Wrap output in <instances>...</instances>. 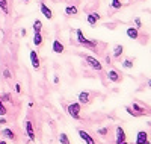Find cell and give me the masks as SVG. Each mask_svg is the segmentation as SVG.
Segmentation results:
<instances>
[{"label":"cell","mask_w":151,"mask_h":144,"mask_svg":"<svg viewBox=\"0 0 151 144\" xmlns=\"http://www.w3.org/2000/svg\"><path fill=\"white\" fill-rule=\"evenodd\" d=\"M76 38H77V43H79L80 46L86 47V49H95L97 44H98L95 40H89V38H86L82 29H77V31H76Z\"/></svg>","instance_id":"cell-1"},{"label":"cell","mask_w":151,"mask_h":144,"mask_svg":"<svg viewBox=\"0 0 151 144\" xmlns=\"http://www.w3.org/2000/svg\"><path fill=\"white\" fill-rule=\"evenodd\" d=\"M67 111H68V115H70V117H73L74 120H80V119H82V117H80L82 105H80L79 102H77V103H71V105H68Z\"/></svg>","instance_id":"cell-2"},{"label":"cell","mask_w":151,"mask_h":144,"mask_svg":"<svg viewBox=\"0 0 151 144\" xmlns=\"http://www.w3.org/2000/svg\"><path fill=\"white\" fill-rule=\"evenodd\" d=\"M85 61H86V64L89 65L92 70H95V71H101L103 70V64L100 62L97 58H94L91 55H85Z\"/></svg>","instance_id":"cell-3"},{"label":"cell","mask_w":151,"mask_h":144,"mask_svg":"<svg viewBox=\"0 0 151 144\" xmlns=\"http://www.w3.org/2000/svg\"><path fill=\"white\" fill-rule=\"evenodd\" d=\"M24 130H26V135L29 137L30 141H35V140H36L35 129H33V123H32L30 120H26V123H24Z\"/></svg>","instance_id":"cell-4"},{"label":"cell","mask_w":151,"mask_h":144,"mask_svg":"<svg viewBox=\"0 0 151 144\" xmlns=\"http://www.w3.org/2000/svg\"><path fill=\"white\" fill-rule=\"evenodd\" d=\"M29 58H30V64H32L33 70H40L41 68V61H40V56H38L36 50H30Z\"/></svg>","instance_id":"cell-5"},{"label":"cell","mask_w":151,"mask_h":144,"mask_svg":"<svg viewBox=\"0 0 151 144\" xmlns=\"http://www.w3.org/2000/svg\"><path fill=\"white\" fill-rule=\"evenodd\" d=\"M107 79H109V82L119 84V82L122 81V77H121V74H119L116 70H109V71H107Z\"/></svg>","instance_id":"cell-6"},{"label":"cell","mask_w":151,"mask_h":144,"mask_svg":"<svg viewBox=\"0 0 151 144\" xmlns=\"http://www.w3.org/2000/svg\"><path fill=\"white\" fill-rule=\"evenodd\" d=\"M115 132H116V135H115V143H116V144H119V143H122V141L127 140V135H125V130H124L121 126H116Z\"/></svg>","instance_id":"cell-7"},{"label":"cell","mask_w":151,"mask_h":144,"mask_svg":"<svg viewBox=\"0 0 151 144\" xmlns=\"http://www.w3.org/2000/svg\"><path fill=\"white\" fill-rule=\"evenodd\" d=\"M40 9H41V14H42V15H44L47 20H52V18H53V11L50 9V8H48V6H47L44 2L40 5Z\"/></svg>","instance_id":"cell-8"},{"label":"cell","mask_w":151,"mask_h":144,"mask_svg":"<svg viewBox=\"0 0 151 144\" xmlns=\"http://www.w3.org/2000/svg\"><path fill=\"white\" fill-rule=\"evenodd\" d=\"M79 137H80L86 144H95V140H94L89 134H88L86 130H83V129H79Z\"/></svg>","instance_id":"cell-9"},{"label":"cell","mask_w":151,"mask_h":144,"mask_svg":"<svg viewBox=\"0 0 151 144\" xmlns=\"http://www.w3.org/2000/svg\"><path fill=\"white\" fill-rule=\"evenodd\" d=\"M91 102V93L89 91H82L79 94V103L80 105H88Z\"/></svg>","instance_id":"cell-10"},{"label":"cell","mask_w":151,"mask_h":144,"mask_svg":"<svg viewBox=\"0 0 151 144\" xmlns=\"http://www.w3.org/2000/svg\"><path fill=\"white\" fill-rule=\"evenodd\" d=\"M52 50L55 52V53L60 55V53H64V52H65V47H64V44H62L59 40H55L53 44H52Z\"/></svg>","instance_id":"cell-11"},{"label":"cell","mask_w":151,"mask_h":144,"mask_svg":"<svg viewBox=\"0 0 151 144\" xmlns=\"http://www.w3.org/2000/svg\"><path fill=\"white\" fill-rule=\"evenodd\" d=\"M0 135H2L3 138H6V140H12V141H14V140H17V137H15V132H14V130H12V129H3V130H0Z\"/></svg>","instance_id":"cell-12"},{"label":"cell","mask_w":151,"mask_h":144,"mask_svg":"<svg viewBox=\"0 0 151 144\" xmlns=\"http://www.w3.org/2000/svg\"><path fill=\"white\" fill-rule=\"evenodd\" d=\"M125 33H127V36L130 38V40H137V38H139V31H137L136 28H133V26H130V28H127V31H125Z\"/></svg>","instance_id":"cell-13"},{"label":"cell","mask_w":151,"mask_h":144,"mask_svg":"<svg viewBox=\"0 0 151 144\" xmlns=\"http://www.w3.org/2000/svg\"><path fill=\"white\" fill-rule=\"evenodd\" d=\"M145 141H148V134L145 132V130H139L136 135V143L134 144H144Z\"/></svg>","instance_id":"cell-14"},{"label":"cell","mask_w":151,"mask_h":144,"mask_svg":"<svg viewBox=\"0 0 151 144\" xmlns=\"http://www.w3.org/2000/svg\"><path fill=\"white\" fill-rule=\"evenodd\" d=\"M100 18H101V15L97 14V12H91V14H88V23H89L91 26H95L97 21H100Z\"/></svg>","instance_id":"cell-15"},{"label":"cell","mask_w":151,"mask_h":144,"mask_svg":"<svg viewBox=\"0 0 151 144\" xmlns=\"http://www.w3.org/2000/svg\"><path fill=\"white\" fill-rule=\"evenodd\" d=\"M33 44L36 46V47H41L42 46V43H44V38H42V33L41 32H35L33 33Z\"/></svg>","instance_id":"cell-16"},{"label":"cell","mask_w":151,"mask_h":144,"mask_svg":"<svg viewBox=\"0 0 151 144\" xmlns=\"http://www.w3.org/2000/svg\"><path fill=\"white\" fill-rule=\"evenodd\" d=\"M132 108H133V111H134V112H137V114H139V117L147 114L145 108H142L141 105H139V103H136V102H133V103H132Z\"/></svg>","instance_id":"cell-17"},{"label":"cell","mask_w":151,"mask_h":144,"mask_svg":"<svg viewBox=\"0 0 151 144\" xmlns=\"http://www.w3.org/2000/svg\"><path fill=\"white\" fill-rule=\"evenodd\" d=\"M122 53H124V46L122 44H116L113 47V58H121Z\"/></svg>","instance_id":"cell-18"},{"label":"cell","mask_w":151,"mask_h":144,"mask_svg":"<svg viewBox=\"0 0 151 144\" xmlns=\"http://www.w3.org/2000/svg\"><path fill=\"white\" fill-rule=\"evenodd\" d=\"M65 14L68 15V17H73V15H77L79 14V9H77V6H67L65 8Z\"/></svg>","instance_id":"cell-19"},{"label":"cell","mask_w":151,"mask_h":144,"mask_svg":"<svg viewBox=\"0 0 151 144\" xmlns=\"http://www.w3.org/2000/svg\"><path fill=\"white\" fill-rule=\"evenodd\" d=\"M32 29H33V32H41L42 31V21L41 20H35Z\"/></svg>","instance_id":"cell-20"},{"label":"cell","mask_w":151,"mask_h":144,"mask_svg":"<svg viewBox=\"0 0 151 144\" xmlns=\"http://www.w3.org/2000/svg\"><path fill=\"white\" fill-rule=\"evenodd\" d=\"M0 9L3 14H9V6H8V0H0Z\"/></svg>","instance_id":"cell-21"},{"label":"cell","mask_w":151,"mask_h":144,"mask_svg":"<svg viewBox=\"0 0 151 144\" xmlns=\"http://www.w3.org/2000/svg\"><path fill=\"white\" fill-rule=\"evenodd\" d=\"M110 6H112V9H121L122 8V0H112Z\"/></svg>","instance_id":"cell-22"},{"label":"cell","mask_w":151,"mask_h":144,"mask_svg":"<svg viewBox=\"0 0 151 144\" xmlns=\"http://www.w3.org/2000/svg\"><path fill=\"white\" fill-rule=\"evenodd\" d=\"M59 143H60V144H70V138H68V135L62 132V134L59 135Z\"/></svg>","instance_id":"cell-23"},{"label":"cell","mask_w":151,"mask_h":144,"mask_svg":"<svg viewBox=\"0 0 151 144\" xmlns=\"http://www.w3.org/2000/svg\"><path fill=\"white\" fill-rule=\"evenodd\" d=\"M8 114V109H6V106L3 105V100H2V97H0V117H5Z\"/></svg>","instance_id":"cell-24"},{"label":"cell","mask_w":151,"mask_h":144,"mask_svg":"<svg viewBox=\"0 0 151 144\" xmlns=\"http://www.w3.org/2000/svg\"><path fill=\"white\" fill-rule=\"evenodd\" d=\"M97 134H98L100 137H106V135L109 134V127H100V129L97 130Z\"/></svg>","instance_id":"cell-25"},{"label":"cell","mask_w":151,"mask_h":144,"mask_svg":"<svg viewBox=\"0 0 151 144\" xmlns=\"http://www.w3.org/2000/svg\"><path fill=\"white\" fill-rule=\"evenodd\" d=\"M122 67L124 68H133V61L132 59H124L122 61Z\"/></svg>","instance_id":"cell-26"},{"label":"cell","mask_w":151,"mask_h":144,"mask_svg":"<svg viewBox=\"0 0 151 144\" xmlns=\"http://www.w3.org/2000/svg\"><path fill=\"white\" fill-rule=\"evenodd\" d=\"M125 111H127V114H129V115H133V117H139V114H137V112H134L132 106H125Z\"/></svg>","instance_id":"cell-27"},{"label":"cell","mask_w":151,"mask_h":144,"mask_svg":"<svg viewBox=\"0 0 151 144\" xmlns=\"http://www.w3.org/2000/svg\"><path fill=\"white\" fill-rule=\"evenodd\" d=\"M134 24H136V26H134L136 29H139V28H142V20H141L139 17H136V18H134Z\"/></svg>","instance_id":"cell-28"},{"label":"cell","mask_w":151,"mask_h":144,"mask_svg":"<svg viewBox=\"0 0 151 144\" xmlns=\"http://www.w3.org/2000/svg\"><path fill=\"white\" fill-rule=\"evenodd\" d=\"M14 89H15L17 94H20V93H21V85H20V84H15V88H14Z\"/></svg>","instance_id":"cell-29"},{"label":"cell","mask_w":151,"mask_h":144,"mask_svg":"<svg viewBox=\"0 0 151 144\" xmlns=\"http://www.w3.org/2000/svg\"><path fill=\"white\" fill-rule=\"evenodd\" d=\"M3 74H5V77H6V79H9V77H11V73H9V70H5V71H3Z\"/></svg>","instance_id":"cell-30"},{"label":"cell","mask_w":151,"mask_h":144,"mask_svg":"<svg viewBox=\"0 0 151 144\" xmlns=\"http://www.w3.org/2000/svg\"><path fill=\"white\" fill-rule=\"evenodd\" d=\"M6 123H8V121L3 119V117H0V124H6Z\"/></svg>","instance_id":"cell-31"},{"label":"cell","mask_w":151,"mask_h":144,"mask_svg":"<svg viewBox=\"0 0 151 144\" xmlns=\"http://www.w3.org/2000/svg\"><path fill=\"white\" fill-rule=\"evenodd\" d=\"M53 82H55V84H59V77H58V76L53 77Z\"/></svg>","instance_id":"cell-32"},{"label":"cell","mask_w":151,"mask_h":144,"mask_svg":"<svg viewBox=\"0 0 151 144\" xmlns=\"http://www.w3.org/2000/svg\"><path fill=\"white\" fill-rule=\"evenodd\" d=\"M26 33H27L26 29H21V35H23V36H26Z\"/></svg>","instance_id":"cell-33"},{"label":"cell","mask_w":151,"mask_h":144,"mask_svg":"<svg viewBox=\"0 0 151 144\" xmlns=\"http://www.w3.org/2000/svg\"><path fill=\"white\" fill-rule=\"evenodd\" d=\"M148 87H150V88H151V79H150V81H148Z\"/></svg>","instance_id":"cell-34"},{"label":"cell","mask_w":151,"mask_h":144,"mask_svg":"<svg viewBox=\"0 0 151 144\" xmlns=\"http://www.w3.org/2000/svg\"><path fill=\"white\" fill-rule=\"evenodd\" d=\"M23 2H24V3H29V2H30V0H23Z\"/></svg>","instance_id":"cell-35"},{"label":"cell","mask_w":151,"mask_h":144,"mask_svg":"<svg viewBox=\"0 0 151 144\" xmlns=\"http://www.w3.org/2000/svg\"><path fill=\"white\" fill-rule=\"evenodd\" d=\"M119 144H129L127 141H122V143H119Z\"/></svg>","instance_id":"cell-36"},{"label":"cell","mask_w":151,"mask_h":144,"mask_svg":"<svg viewBox=\"0 0 151 144\" xmlns=\"http://www.w3.org/2000/svg\"><path fill=\"white\" fill-rule=\"evenodd\" d=\"M0 144H6V141H0Z\"/></svg>","instance_id":"cell-37"},{"label":"cell","mask_w":151,"mask_h":144,"mask_svg":"<svg viewBox=\"0 0 151 144\" xmlns=\"http://www.w3.org/2000/svg\"><path fill=\"white\" fill-rule=\"evenodd\" d=\"M144 144H151V143H150V141H145V143H144Z\"/></svg>","instance_id":"cell-38"}]
</instances>
